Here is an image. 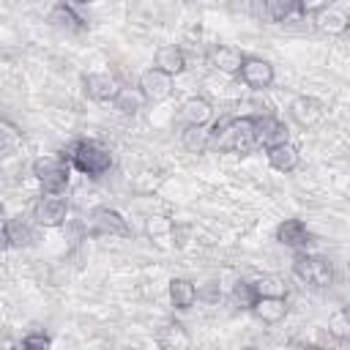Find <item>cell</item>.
I'll return each instance as SVG.
<instances>
[{
	"label": "cell",
	"instance_id": "8fae6325",
	"mask_svg": "<svg viewBox=\"0 0 350 350\" xmlns=\"http://www.w3.org/2000/svg\"><path fill=\"white\" fill-rule=\"evenodd\" d=\"M254 134H257V148H271V145H279V142H287L290 139V129L282 118L271 115V112H262V115H254Z\"/></svg>",
	"mask_w": 350,
	"mask_h": 350
},
{
	"label": "cell",
	"instance_id": "ba28073f",
	"mask_svg": "<svg viewBox=\"0 0 350 350\" xmlns=\"http://www.w3.org/2000/svg\"><path fill=\"white\" fill-rule=\"evenodd\" d=\"M82 85H85V96H88L90 101H98V104H112V101L118 98L120 88H123V85L118 82V77L109 74V71L85 74Z\"/></svg>",
	"mask_w": 350,
	"mask_h": 350
},
{
	"label": "cell",
	"instance_id": "9c48e42d",
	"mask_svg": "<svg viewBox=\"0 0 350 350\" xmlns=\"http://www.w3.org/2000/svg\"><path fill=\"white\" fill-rule=\"evenodd\" d=\"M276 241L282 243V246H287V249H293V252H306L312 243H314V235H312V230L306 227V221L304 219H284V221H279L276 224Z\"/></svg>",
	"mask_w": 350,
	"mask_h": 350
},
{
	"label": "cell",
	"instance_id": "52a82bcc",
	"mask_svg": "<svg viewBox=\"0 0 350 350\" xmlns=\"http://www.w3.org/2000/svg\"><path fill=\"white\" fill-rule=\"evenodd\" d=\"M238 79L252 88V90H268L276 79V71H273V63L265 60V57H257V55H246L241 71H238Z\"/></svg>",
	"mask_w": 350,
	"mask_h": 350
},
{
	"label": "cell",
	"instance_id": "8992f818",
	"mask_svg": "<svg viewBox=\"0 0 350 350\" xmlns=\"http://www.w3.org/2000/svg\"><path fill=\"white\" fill-rule=\"evenodd\" d=\"M68 219V200L63 194H46L36 200L33 205V221L38 227H60Z\"/></svg>",
	"mask_w": 350,
	"mask_h": 350
},
{
	"label": "cell",
	"instance_id": "7402d4cb",
	"mask_svg": "<svg viewBox=\"0 0 350 350\" xmlns=\"http://www.w3.org/2000/svg\"><path fill=\"white\" fill-rule=\"evenodd\" d=\"M180 145L189 153H205L211 148V129L208 126H191L186 123L180 131Z\"/></svg>",
	"mask_w": 350,
	"mask_h": 350
},
{
	"label": "cell",
	"instance_id": "4fadbf2b",
	"mask_svg": "<svg viewBox=\"0 0 350 350\" xmlns=\"http://www.w3.org/2000/svg\"><path fill=\"white\" fill-rule=\"evenodd\" d=\"M246 60V52H241L238 46H230V44H216L211 52H208V63L211 68L227 74V77H238L241 66Z\"/></svg>",
	"mask_w": 350,
	"mask_h": 350
},
{
	"label": "cell",
	"instance_id": "3957f363",
	"mask_svg": "<svg viewBox=\"0 0 350 350\" xmlns=\"http://www.w3.org/2000/svg\"><path fill=\"white\" fill-rule=\"evenodd\" d=\"M33 178L46 194H63L71 183V164L63 156H38L33 161Z\"/></svg>",
	"mask_w": 350,
	"mask_h": 350
},
{
	"label": "cell",
	"instance_id": "d6a6232c",
	"mask_svg": "<svg viewBox=\"0 0 350 350\" xmlns=\"http://www.w3.org/2000/svg\"><path fill=\"white\" fill-rule=\"evenodd\" d=\"M66 3H71V5H88V3H96V0H66Z\"/></svg>",
	"mask_w": 350,
	"mask_h": 350
},
{
	"label": "cell",
	"instance_id": "836d02e7",
	"mask_svg": "<svg viewBox=\"0 0 350 350\" xmlns=\"http://www.w3.org/2000/svg\"><path fill=\"white\" fill-rule=\"evenodd\" d=\"M243 3H252V0H243Z\"/></svg>",
	"mask_w": 350,
	"mask_h": 350
},
{
	"label": "cell",
	"instance_id": "f1b7e54d",
	"mask_svg": "<svg viewBox=\"0 0 350 350\" xmlns=\"http://www.w3.org/2000/svg\"><path fill=\"white\" fill-rule=\"evenodd\" d=\"M148 232H150V238H172V232H175V224L167 219V216H156V219H150L148 221Z\"/></svg>",
	"mask_w": 350,
	"mask_h": 350
},
{
	"label": "cell",
	"instance_id": "cb8c5ba5",
	"mask_svg": "<svg viewBox=\"0 0 350 350\" xmlns=\"http://www.w3.org/2000/svg\"><path fill=\"white\" fill-rule=\"evenodd\" d=\"M145 101H148V98L142 96L139 88H120V93H118V98H115L112 104H115V109H118L120 115H137Z\"/></svg>",
	"mask_w": 350,
	"mask_h": 350
},
{
	"label": "cell",
	"instance_id": "7a4b0ae2",
	"mask_svg": "<svg viewBox=\"0 0 350 350\" xmlns=\"http://www.w3.org/2000/svg\"><path fill=\"white\" fill-rule=\"evenodd\" d=\"M77 172L88 175V178H101L112 170V153L109 148H104L96 139H77L68 148H63L60 153Z\"/></svg>",
	"mask_w": 350,
	"mask_h": 350
},
{
	"label": "cell",
	"instance_id": "277c9868",
	"mask_svg": "<svg viewBox=\"0 0 350 350\" xmlns=\"http://www.w3.org/2000/svg\"><path fill=\"white\" fill-rule=\"evenodd\" d=\"M293 273L301 282L312 284V287H328L334 282V265L325 257H317V254H309V252H295Z\"/></svg>",
	"mask_w": 350,
	"mask_h": 350
},
{
	"label": "cell",
	"instance_id": "7c38bea8",
	"mask_svg": "<svg viewBox=\"0 0 350 350\" xmlns=\"http://www.w3.org/2000/svg\"><path fill=\"white\" fill-rule=\"evenodd\" d=\"M287 115H290V120H295L301 129H314V126L325 118V109H323V104H320L317 98H312V96H295V98L290 101V107H287Z\"/></svg>",
	"mask_w": 350,
	"mask_h": 350
},
{
	"label": "cell",
	"instance_id": "4dcf8cb0",
	"mask_svg": "<svg viewBox=\"0 0 350 350\" xmlns=\"http://www.w3.org/2000/svg\"><path fill=\"white\" fill-rule=\"evenodd\" d=\"M197 295H200V301H205V304H216V301H221V290H219L216 282H205V284H200V287H197Z\"/></svg>",
	"mask_w": 350,
	"mask_h": 350
},
{
	"label": "cell",
	"instance_id": "1f68e13d",
	"mask_svg": "<svg viewBox=\"0 0 350 350\" xmlns=\"http://www.w3.org/2000/svg\"><path fill=\"white\" fill-rule=\"evenodd\" d=\"M19 137H22V131H16V129L11 126V120H3V148L8 150V148H11V142H14V139H19Z\"/></svg>",
	"mask_w": 350,
	"mask_h": 350
},
{
	"label": "cell",
	"instance_id": "44dd1931",
	"mask_svg": "<svg viewBox=\"0 0 350 350\" xmlns=\"http://www.w3.org/2000/svg\"><path fill=\"white\" fill-rule=\"evenodd\" d=\"M33 232H30V224L22 219V216H11L3 221V241H5V249H16V246H25L30 243Z\"/></svg>",
	"mask_w": 350,
	"mask_h": 350
},
{
	"label": "cell",
	"instance_id": "2e32d148",
	"mask_svg": "<svg viewBox=\"0 0 350 350\" xmlns=\"http://www.w3.org/2000/svg\"><path fill=\"white\" fill-rule=\"evenodd\" d=\"M287 312H290L287 295H260V301H257L254 309H252V314H254L260 323H265V325L282 323V320L287 317Z\"/></svg>",
	"mask_w": 350,
	"mask_h": 350
},
{
	"label": "cell",
	"instance_id": "6da1fadb",
	"mask_svg": "<svg viewBox=\"0 0 350 350\" xmlns=\"http://www.w3.org/2000/svg\"><path fill=\"white\" fill-rule=\"evenodd\" d=\"M211 148L219 153H249L257 148L254 134V115H238V118H219L211 126Z\"/></svg>",
	"mask_w": 350,
	"mask_h": 350
},
{
	"label": "cell",
	"instance_id": "f546056e",
	"mask_svg": "<svg viewBox=\"0 0 350 350\" xmlns=\"http://www.w3.org/2000/svg\"><path fill=\"white\" fill-rule=\"evenodd\" d=\"M328 5L331 0H298V16H317Z\"/></svg>",
	"mask_w": 350,
	"mask_h": 350
},
{
	"label": "cell",
	"instance_id": "d4e9b609",
	"mask_svg": "<svg viewBox=\"0 0 350 350\" xmlns=\"http://www.w3.org/2000/svg\"><path fill=\"white\" fill-rule=\"evenodd\" d=\"M328 334L336 342H350V306H342L328 317Z\"/></svg>",
	"mask_w": 350,
	"mask_h": 350
},
{
	"label": "cell",
	"instance_id": "d6986e66",
	"mask_svg": "<svg viewBox=\"0 0 350 350\" xmlns=\"http://www.w3.org/2000/svg\"><path fill=\"white\" fill-rule=\"evenodd\" d=\"M183 120L191 126H211L213 123V104L205 96H189L180 107Z\"/></svg>",
	"mask_w": 350,
	"mask_h": 350
},
{
	"label": "cell",
	"instance_id": "ffe728a7",
	"mask_svg": "<svg viewBox=\"0 0 350 350\" xmlns=\"http://www.w3.org/2000/svg\"><path fill=\"white\" fill-rule=\"evenodd\" d=\"M46 22L52 25V27H60V30H68V33H74V30H85V19L74 11V5L71 3H57L52 11H49V16H46Z\"/></svg>",
	"mask_w": 350,
	"mask_h": 350
},
{
	"label": "cell",
	"instance_id": "30bf717a",
	"mask_svg": "<svg viewBox=\"0 0 350 350\" xmlns=\"http://www.w3.org/2000/svg\"><path fill=\"white\" fill-rule=\"evenodd\" d=\"M172 79H175V77H170V74H164L161 68L150 66V68H145V71L139 74L137 88L142 90V96H145L150 104H159V101H167V98L172 96Z\"/></svg>",
	"mask_w": 350,
	"mask_h": 350
},
{
	"label": "cell",
	"instance_id": "83f0119b",
	"mask_svg": "<svg viewBox=\"0 0 350 350\" xmlns=\"http://www.w3.org/2000/svg\"><path fill=\"white\" fill-rule=\"evenodd\" d=\"M19 347H25V350H46V347H52V336L44 334V331H30V334H25L19 339Z\"/></svg>",
	"mask_w": 350,
	"mask_h": 350
},
{
	"label": "cell",
	"instance_id": "9a60e30c",
	"mask_svg": "<svg viewBox=\"0 0 350 350\" xmlns=\"http://www.w3.org/2000/svg\"><path fill=\"white\" fill-rule=\"evenodd\" d=\"M167 295H170L172 309H178V312H189L200 301L197 284L191 279H186V276H172L170 284H167Z\"/></svg>",
	"mask_w": 350,
	"mask_h": 350
},
{
	"label": "cell",
	"instance_id": "603a6c76",
	"mask_svg": "<svg viewBox=\"0 0 350 350\" xmlns=\"http://www.w3.org/2000/svg\"><path fill=\"white\" fill-rule=\"evenodd\" d=\"M230 298H232V304H235L238 309L252 312L254 304L260 301V293H257L254 282H249V279H238V282L232 284V290H230Z\"/></svg>",
	"mask_w": 350,
	"mask_h": 350
},
{
	"label": "cell",
	"instance_id": "e0dca14e",
	"mask_svg": "<svg viewBox=\"0 0 350 350\" xmlns=\"http://www.w3.org/2000/svg\"><path fill=\"white\" fill-rule=\"evenodd\" d=\"M153 66L161 68L164 74L170 77H178L186 71V52L178 46V44H161L156 52H153Z\"/></svg>",
	"mask_w": 350,
	"mask_h": 350
},
{
	"label": "cell",
	"instance_id": "ac0fdd59",
	"mask_svg": "<svg viewBox=\"0 0 350 350\" xmlns=\"http://www.w3.org/2000/svg\"><path fill=\"white\" fill-rule=\"evenodd\" d=\"M314 25H317V30H323L328 36H342L350 30V14L339 5H328L314 16Z\"/></svg>",
	"mask_w": 350,
	"mask_h": 350
},
{
	"label": "cell",
	"instance_id": "5b68a950",
	"mask_svg": "<svg viewBox=\"0 0 350 350\" xmlns=\"http://www.w3.org/2000/svg\"><path fill=\"white\" fill-rule=\"evenodd\" d=\"M88 230L90 235H115V238H129L131 235V224L129 219L115 211V208H93L88 216Z\"/></svg>",
	"mask_w": 350,
	"mask_h": 350
},
{
	"label": "cell",
	"instance_id": "5bb4252c",
	"mask_svg": "<svg viewBox=\"0 0 350 350\" xmlns=\"http://www.w3.org/2000/svg\"><path fill=\"white\" fill-rule=\"evenodd\" d=\"M265 159H268L271 170L287 175V172H295V170H298V164H301V150H298V145H293V142L287 139V142H279V145L265 148Z\"/></svg>",
	"mask_w": 350,
	"mask_h": 350
},
{
	"label": "cell",
	"instance_id": "4316f807",
	"mask_svg": "<svg viewBox=\"0 0 350 350\" xmlns=\"http://www.w3.org/2000/svg\"><path fill=\"white\" fill-rule=\"evenodd\" d=\"M254 287L260 295H287V287L279 276H260L254 279Z\"/></svg>",
	"mask_w": 350,
	"mask_h": 350
},
{
	"label": "cell",
	"instance_id": "484cf974",
	"mask_svg": "<svg viewBox=\"0 0 350 350\" xmlns=\"http://www.w3.org/2000/svg\"><path fill=\"white\" fill-rule=\"evenodd\" d=\"M268 22H287L298 14V0H262Z\"/></svg>",
	"mask_w": 350,
	"mask_h": 350
}]
</instances>
